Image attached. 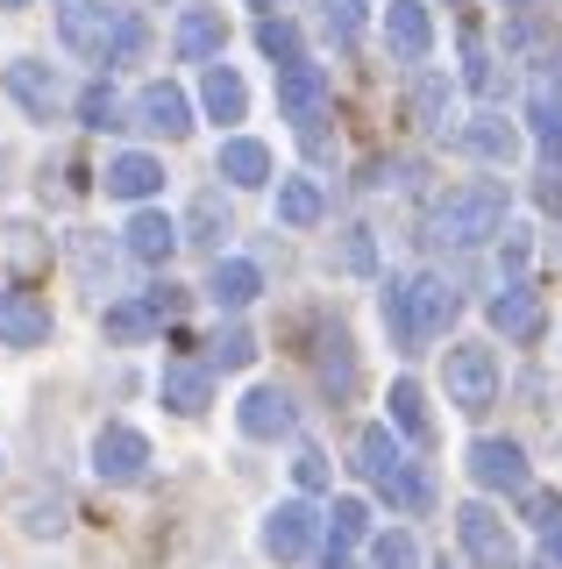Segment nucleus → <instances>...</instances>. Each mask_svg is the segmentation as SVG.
Here are the masks:
<instances>
[{
    "label": "nucleus",
    "mask_w": 562,
    "mask_h": 569,
    "mask_svg": "<svg viewBox=\"0 0 562 569\" xmlns=\"http://www.w3.org/2000/svg\"><path fill=\"white\" fill-rule=\"evenodd\" d=\"M221 236H228V207L214 200V192H200V200H192V236H185V242L221 249Z\"/></svg>",
    "instance_id": "nucleus-32"
},
{
    "label": "nucleus",
    "mask_w": 562,
    "mask_h": 569,
    "mask_svg": "<svg viewBox=\"0 0 562 569\" xmlns=\"http://www.w3.org/2000/svg\"><path fill=\"white\" fill-rule=\"evenodd\" d=\"M328 569H342V562H328Z\"/></svg>",
    "instance_id": "nucleus-48"
},
{
    "label": "nucleus",
    "mask_w": 562,
    "mask_h": 569,
    "mask_svg": "<svg viewBox=\"0 0 562 569\" xmlns=\"http://www.w3.org/2000/svg\"><path fill=\"white\" fill-rule=\"evenodd\" d=\"M22 533H37V541H50V533H64V498H29L22 506Z\"/></svg>",
    "instance_id": "nucleus-35"
},
{
    "label": "nucleus",
    "mask_w": 562,
    "mask_h": 569,
    "mask_svg": "<svg viewBox=\"0 0 562 569\" xmlns=\"http://www.w3.org/2000/svg\"><path fill=\"white\" fill-rule=\"evenodd\" d=\"M357 8H363V0H328V29H335L342 43H349V36H357V22H363Z\"/></svg>",
    "instance_id": "nucleus-43"
},
{
    "label": "nucleus",
    "mask_w": 562,
    "mask_h": 569,
    "mask_svg": "<svg viewBox=\"0 0 562 569\" xmlns=\"http://www.w3.org/2000/svg\"><path fill=\"white\" fill-rule=\"evenodd\" d=\"M292 477H300V491H321V485H328V456H321V449H300Z\"/></svg>",
    "instance_id": "nucleus-42"
},
{
    "label": "nucleus",
    "mask_w": 562,
    "mask_h": 569,
    "mask_svg": "<svg viewBox=\"0 0 562 569\" xmlns=\"http://www.w3.org/2000/svg\"><path fill=\"white\" fill-rule=\"evenodd\" d=\"M214 356H221V370H242V363L257 356V342H250L242 328H228V335H214Z\"/></svg>",
    "instance_id": "nucleus-40"
},
{
    "label": "nucleus",
    "mask_w": 562,
    "mask_h": 569,
    "mask_svg": "<svg viewBox=\"0 0 562 569\" xmlns=\"http://www.w3.org/2000/svg\"><path fill=\"white\" fill-rule=\"evenodd\" d=\"M0 8H29V0H0Z\"/></svg>",
    "instance_id": "nucleus-46"
},
{
    "label": "nucleus",
    "mask_w": 562,
    "mask_h": 569,
    "mask_svg": "<svg viewBox=\"0 0 562 569\" xmlns=\"http://www.w3.org/2000/svg\"><path fill=\"white\" fill-rule=\"evenodd\" d=\"M0 342L8 349H43L50 342V307L37 292H22V284L0 292Z\"/></svg>",
    "instance_id": "nucleus-8"
},
{
    "label": "nucleus",
    "mask_w": 562,
    "mask_h": 569,
    "mask_svg": "<svg viewBox=\"0 0 562 569\" xmlns=\"http://www.w3.org/2000/svg\"><path fill=\"white\" fill-rule=\"evenodd\" d=\"M93 470H100V485H143V470H150V441L136 435V427H100V441H93Z\"/></svg>",
    "instance_id": "nucleus-6"
},
{
    "label": "nucleus",
    "mask_w": 562,
    "mask_h": 569,
    "mask_svg": "<svg viewBox=\"0 0 562 569\" xmlns=\"http://www.w3.org/2000/svg\"><path fill=\"white\" fill-rule=\"evenodd\" d=\"M526 121H534V142H541V157H549V164H562V79H555V71H541V79H534Z\"/></svg>",
    "instance_id": "nucleus-16"
},
{
    "label": "nucleus",
    "mask_w": 562,
    "mask_h": 569,
    "mask_svg": "<svg viewBox=\"0 0 562 569\" xmlns=\"http://www.w3.org/2000/svg\"><path fill=\"white\" fill-rule=\"evenodd\" d=\"M0 79H8V93L22 100L37 121H50V114H58V100H64V93H58V79H50V64H37V58H14L8 71H0Z\"/></svg>",
    "instance_id": "nucleus-17"
},
{
    "label": "nucleus",
    "mask_w": 562,
    "mask_h": 569,
    "mask_svg": "<svg viewBox=\"0 0 562 569\" xmlns=\"http://www.w3.org/2000/svg\"><path fill=\"white\" fill-rule=\"evenodd\" d=\"M505 8H534V0H505Z\"/></svg>",
    "instance_id": "nucleus-47"
},
{
    "label": "nucleus",
    "mask_w": 562,
    "mask_h": 569,
    "mask_svg": "<svg viewBox=\"0 0 562 569\" xmlns=\"http://www.w3.org/2000/svg\"><path fill=\"white\" fill-rule=\"evenodd\" d=\"M384 498H392V506L399 512H428V498H434V485H428V477H420L413 470V462H399V470L392 477H384V485H378Z\"/></svg>",
    "instance_id": "nucleus-31"
},
{
    "label": "nucleus",
    "mask_w": 562,
    "mask_h": 569,
    "mask_svg": "<svg viewBox=\"0 0 562 569\" xmlns=\"http://www.w3.org/2000/svg\"><path fill=\"white\" fill-rule=\"evenodd\" d=\"M378 569H413L420 562V548H413V533H378Z\"/></svg>",
    "instance_id": "nucleus-37"
},
{
    "label": "nucleus",
    "mask_w": 562,
    "mask_h": 569,
    "mask_svg": "<svg viewBox=\"0 0 562 569\" xmlns=\"http://www.w3.org/2000/svg\"><path fill=\"white\" fill-rule=\"evenodd\" d=\"M179 58H185V64L221 58V14H207V8L185 14V22H179Z\"/></svg>",
    "instance_id": "nucleus-26"
},
{
    "label": "nucleus",
    "mask_w": 562,
    "mask_h": 569,
    "mask_svg": "<svg viewBox=\"0 0 562 569\" xmlns=\"http://www.w3.org/2000/svg\"><path fill=\"white\" fill-rule=\"evenodd\" d=\"M505 228V186H491V178H478V186H449L442 200H434L428 213V236L449 242V249H478Z\"/></svg>",
    "instance_id": "nucleus-2"
},
{
    "label": "nucleus",
    "mask_w": 562,
    "mask_h": 569,
    "mask_svg": "<svg viewBox=\"0 0 562 569\" xmlns=\"http://www.w3.org/2000/svg\"><path fill=\"white\" fill-rule=\"evenodd\" d=\"M257 292H263V271H257V263H242V257L214 263V284H207V299H214V307H250Z\"/></svg>",
    "instance_id": "nucleus-23"
},
{
    "label": "nucleus",
    "mask_w": 562,
    "mask_h": 569,
    "mask_svg": "<svg viewBox=\"0 0 562 569\" xmlns=\"http://www.w3.org/2000/svg\"><path fill=\"white\" fill-rule=\"evenodd\" d=\"M357 541H371V506L363 498H335V512H328V548H357Z\"/></svg>",
    "instance_id": "nucleus-28"
},
{
    "label": "nucleus",
    "mask_w": 562,
    "mask_h": 569,
    "mask_svg": "<svg viewBox=\"0 0 562 569\" xmlns=\"http://www.w3.org/2000/svg\"><path fill=\"white\" fill-rule=\"evenodd\" d=\"M257 43H263V58H278V64L300 58V29L292 22H257Z\"/></svg>",
    "instance_id": "nucleus-36"
},
{
    "label": "nucleus",
    "mask_w": 562,
    "mask_h": 569,
    "mask_svg": "<svg viewBox=\"0 0 562 569\" xmlns=\"http://www.w3.org/2000/svg\"><path fill=\"white\" fill-rule=\"evenodd\" d=\"M157 391H164L171 413H207V399H214V385H207L200 363H171L164 378H157Z\"/></svg>",
    "instance_id": "nucleus-22"
},
{
    "label": "nucleus",
    "mask_w": 562,
    "mask_h": 569,
    "mask_svg": "<svg viewBox=\"0 0 562 569\" xmlns=\"http://www.w3.org/2000/svg\"><path fill=\"white\" fill-rule=\"evenodd\" d=\"M136 50H143V22H136V14H121V22H114V36H108V64L136 58Z\"/></svg>",
    "instance_id": "nucleus-38"
},
{
    "label": "nucleus",
    "mask_w": 562,
    "mask_h": 569,
    "mask_svg": "<svg viewBox=\"0 0 562 569\" xmlns=\"http://www.w3.org/2000/svg\"><path fill=\"white\" fill-rule=\"evenodd\" d=\"M221 178L228 186H271V150L257 136H228L221 142Z\"/></svg>",
    "instance_id": "nucleus-20"
},
{
    "label": "nucleus",
    "mask_w": 562,
    "mask_h": 569,
    "mask_svg": "<svg viewBox=\"0 0 562 569\" xmlns=\"http://www.w3.org/2000/svg\"><path fill=\"white\" fill-rule=\"evenodd\" d=\"M449 320H455V284L449 278L413 271V278L384 284V328H392L399 349H428L434 335H449Z\"/></svg>",
    "instance_id": "nucleus-1"
},
{
    "label": "nucleus",
    "mask_w": 562,
    "mask_h": 569,
    "mask_svg": "<svg viewBox=\"0 0 562 569\" xmlns=\"http://www.w3.org/2000/svg\"><path fill=\"white\" fill-rule=\"evenodd\" d=\"M136 129H150V136H185L192 129V100L179 93V86H143L136 93Z\"/></svg>",
    "instance_id": "nucleus-14"
},
{
    "label": "nucleus",
    "mask_w": 562,
    "mask_h": 569,
    "mask_svg": "<svg viewBox=\"0 0 562 569\" xmlns=\"http://www.w3.org/2000/svg\"><path fill=\"white\" fill-rule=\"evenodd\" d=\"M413 107H420V121L434 129V114H442V79H428V86H420V93H413Z\"/></svg>",
    "instance_id": "nucleus-44"
},
{
    "label": "nucleus",
    "mask_w": 562,
    "mask_h": 569,
    "mask_svg": "<svg viewBox=\"0 0 562 569\" xmlns=\"http://www.w3.org/2000/svg\"><path fill=\"white\" fill-rule=\"evenodd\" d=\"M179 307H185L179 284H150V292H136V299H114L100 328H108V342H150L164 320H179Z\"/></svg>",
    "instance_id": "nucleus-4"
},
{
    "label": "nucleus",
    "mask_w": 562,
    "mask_h": 569,
    "mask_svg": "<svg viewBox=\"0 0 562 569\" xmlns=\"http://www.w3.org/2000/svg\"><path fill=\"white\" fill-rule=\"evenodd\" d=\"M392 427H399V435H413V441H428V391L407 385V378L392 385Z\"/></svg>",
    "instance_id": "nucleus-30"
},
{
    "label": "nucleus",
    "mask_w": 562,
    "mask_h": 569,
    "mask_svg": "<svg viewBox=\"0 0 562 569\" xmlns=\"http://www.w3.org/2000/svg\"><path fill=\"white\" fill-rule=\"evenodd\" d=\"M313 527H321V512L307 506V498H285V506L263 520V556H278V562H292V556H307V541H313Z\"/></svg>",
    "instance_id": "nucleus-10"
},
{
    "label": "nucleus",
    "mask_w": 562,
    "mask_h": 569,
    "mask_svg": "<svg viewBox=\"0 0 562 569\" xmlns=\"http://www.w3.org/2000/svg\"><path fill=\"white\" fill-rule=\"evenodd\" d=\"M200 107L214 121H242V107H250V93H242V79L228 64H207V86H200Z\"/></svg>",
    "instance_id": "nucleus-24"
},
{
    "label": "nucleus",
    "mask_w": 562,
    "mask_h": 569,
    "mask_svg": "<svg viewBox=\"0 0 562 569\" xmlns=\"http://www.w3.org/2000/svg\"><path fill=\"white\" fill-rule=\"evenodd\" d=\"M455 541L478 569H513V527L491 506H455Z\"/></svg>",
    "instance_id": "nucleus-5"
},
{
    "label": "nucleus",
    "mask_w": 562,
    "mask_h": 569,
    "mask_svg": "<svg viewBox=\"0 0 562 569\" xmlns=\"http://www.w3.org/2000/svg\"><path fill=\"white\" fill-rule=\"evenodd\" d=\"M235 420H242V435H250V441H278V435H292V399L278 385H257V391H242Z\"/></svg>",
    "instance_id": "nucleus-13"
},
{
    "label": "nucleus",
    "mask_w": 562,
    "mask_h": 569,
    "mask_svg": "<svg viewBox=\"0 0 562 569\" xmlns=\"http://www.w3.org/2000/svg\"><path fill=\"white\" fill-rule=\"evenodd\" d=\"M371 263H378L371 228H349V242H342V271H371Z\"/></svg>",
    "instance_id": "nucleus-41"
},
{
    "label": "nucleus",
    "mask_w": 562,
    "mask_h": 569,
    "mask_svg": "<svg viewBox=\"0 0 562 569\" xmlns=\"http://www.w3.org/2000/svg\"><path fill=\"white\" fill-rule=\"evenodd\" d=\"M399 462H407V456H399L392 427H363V435H357V470L371 477V485H384V477H392Z\"/></svg>",
    "instance_id": "nucleus-25"
},
{
    "label": "nucleus",
    "mask_w": 562,
    "mask_h": 569,
    "mask_svg": "<svg viewBox=\"0 0 562 569\" xmlns=\"http://www.w3.org/2000/svg\"><path fill=\"white\" fill-rule=\"evenodd\" d=\"M58 36H64V50H72V58H108L114 22H108V8H100V0H58Z\"/></svg>",
    "instance_id": "nucleus-9"
},
{
    "label": "nucleus",
    "mask_w": 562,
    "mask_h": 569,
    "mask_svg": "<svg viewBox=\"0 0 562 569\" xmlns=\"http://www.w3.org/2000/svg\"><path fill=\"white\" fill-rule=\"evenodd\" d=\"M79 121H86V129H129L114 86H86V93H79Z\"/></svg>",
    "instance_id": "nucleus-33"
},
{
    "label": "nucleus",
    "mask_w": 562,
    "mask_h": 569,
    "mask_svg": "<svg viewBox=\"0 0 562 569\" xmlns=\"http://www.w3.org/2000/svg\"><path fill=\"white\" fill-rule=\"evenodd\" d=\"M463 86H470V93H484V86H491V58H484L478 36H463Z\"/></svg>",
    "instance_id": "nucleus-39"
},
{
    "label": "nucleus",
    "mask_w": 562,
    "mask_h": 569,
    "mask_svg": "<svg viewBox=\"0 0 562 569\" xmlns=\"http://www.w3.org/2000/svg\"><path fill=\"white\" fill-rule=\"evenodd\" d=\"M278 107H285V121H300L313 136V121H321V107H328V71L307 64V58L278 64Z\"/></svg>",
    "instance_id": "nucleus-7"
},
{
    "label": "nucleus",
    "mask_w": 562,
    "mask_h": 569,
    "mask_svg": "<svg viewBox=\"0 0 562 569\" xmlns=\"http://www.w3.org/2000/svg\"><path fill=\"white\" fill-rule=\"evenodd\" d=\"M463 142L470 157H484V164H513V150H520V136H513V121H499V114H478V121H463Z\"/></svg>",
    "instance_id": "nucleus-19"
},
{
    "label": "nucleus",
    "mask_w": 562,
    "mask_h": 569,
    "mask_svg": "<svg viewBox=\"0 0 562 569\" xmlns=\"http://www.w3.org/2000/svg\"><path fill=\"white\" fill-rule=\"evenodd\" d=\"M442 378H449V406H455V413H491V406H499V356H491L484 342H455L449 363H442Z\"/></svg>",
    "instance_id": "nucleus-3"
},
{
    "label": "nucleus",
    "mask_w": 562,
    "mask_h": 569,
    "mask_svg": "<svg viewBox=\"0 0 562 569\" xmlns=\"http://www.w3.org/2000/svg\"><path fill=\"white\" fill-rule=\"evenodd\" d=\"M384 43H392V58L420 64L434 50V22H428V0H392L384 8Z\"/></svg>",
    "instance_id": "nucleus-11"
},
{
    "label": "nucleus",
    "mask_w": 562,
    "mask_h": 569,
    "mask_svg": "<svg viewBox=\"0 0 562 569\" xmlns=\"http://www.w3.org/2000/svg\"><path fill=\"white\" fill-rule=\"evenodd\" d=\"M534 527H541V548H549V562H562V498L534 491Z\"/></svg>",
    "instance_id": "nucleus-34"
},
{
    "label": "nucleus",
    "mask_w": 562,
    "mask_h": 569,
    "mask_svg": "<svg viewBox=\"0 0 562 569\" xmlns=\"http://www.w3.org/2000/svg\"><path fill=\"white\" fill-rule=\"evenodd\" d=\"M484 313L505 342H541V299L526 292V284H499V299H491Z\"/></svg>",
    "instance_id": "nucleus-15"
},
{
    "label": "nucleus",
    "mask_w": 562,
    "mask_h": 569,
    "mask_svg": "<svg viewBox=\"0 0 562 569\" xmlns=\"http://www.w3.org/2000/svg\"><path fill=\"white\" fill-rule=\"evenodd\" d=\"M470 477L484 491H526V449L520 441H478L470 449Z\"/></svg>",
    "instance_id": "nucleus-12"
},
{
    "label": "nucleus",
    "mask_w": 562,
    "mask_h": 569,
    "mask_svg": "<svg viewBox=\"0 0 562 569\" xmlns=\"http://www.w3.org/2000/svg\"><path fill=\"white\" fill-rule=\"evenodd\" d=\"M549 200H555V213H562V186H555V192H549Z\"/></svg>",
    "instance_id": "nucleus-45"
},
{
    "label": "nucleus",
    "mask_w": 562,
    "mask_h": 569,
    "mask_svg": "<svg viewBox=\"0 0 562 569\" xmlns=\"http://www.w3.org/2000/svg\"><path fill=\"white\" fill-rule=\"evenodd\" d=\"M278 221H285V228H313V221H321V186H313V178H278Z\"/></svg>",
    "instance_id": "nucleus-27"
},
{
    "label": "nucleus",
    "mask_w": 562,
    "mask_h": 569,
    "mask_svg": "<svg viewBox=\"0 0 562 569\" xmlns=\"http://www.w3.org/2000/svg\"><path fill=\"white\" fill-rule=\"evenodd\" d=\"M179 242H185L179 221H171V213H157V207H143V213L129 221V257H136V263H164Z\"/></svg>",
    "instance_id": "nucleus-18"
},
{
    "label": "nucleus",
    "mask_w": 562,
    "mask_h": 569,
    "mask_svg": "<svg viewBox=\"0 0 562 569\" xmlns=\"http://www.w3.org/2000/svg\"><path fill=\"white\" fill-rule=\"evenodd\" d=\"M321 385L335 391V399L357 391V356H349V335H328V342H321Z\"/></svg>",
    "instance_id": "nucleus-29"
},
{
    "label": "nucleus",
    "mask_w": 562,
    "mask_h": 569,
    "mask_svg": "<svg viewBox=\"0 0 562 569\" xmlns=\"http://www.w3.org/2000/svg\"><path fill=\"white\" fill-rule=\"evenodd\" d=\"M157 186H164V164L143 157V150H129V157H114V164H108V192H114V200H150Z\"/></svg>",
    "instance_id": "nucleus-21"
}]
</instances>
